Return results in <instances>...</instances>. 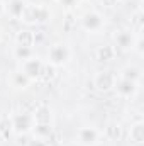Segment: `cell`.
Masks as SVG:
<instances>
[{
	"label": "cell",
	"instance_id": "6da1fadb",
	"mask_svg": "<svg viewBox=\"0 0 144 146\" xmlns=\"http://www.w3.org/2000/svg\"><path fill=\"white\" fill-rule=\"evenodd\" d=\"M70 48L66 44H53L48 51V60L53 66H61L70 60Z\"/></svg>",
	"mask_w": 144,
	"mask_h": 146
},
{
	"label": "cell",
	"instance_id": "7a4b0ae2",
	"mask_svg": "<svg viewBox=\"0 0 144 146\" xmlns=\"http://www.w3.org/2000/svg\"><path fill=\"white\" fill-rule=\"evenodd\" d=\"M10 124H12V129H14L15 133L24 134V133L32 131V127H34L36 122H34L32 114H29V112H19V114H15V115L12 117Z\"/></svg>",
	"mask_w": 144,
	"mask_h": 146
},
{
	"label": "cell",
	"instance_id": "3957f363",
	"mask_svg": "<svg viewBox=\"0 0 144 146\" xmlns=\"http://www.w3.org/2000/svg\"><path fill=\"white\" fill-rule=\"evenodd\" d=\"M22 19L26 22H44L49 19V12L48 9L39 7V5H26Z\"/></svg>",
	"mask_w": 144,
	"mask_h": 146
},
{
	"label": "cell",
	"instance_id": "277c9868",
	"mask_svg": "<svg viewBox=\"0 0 144 146\" xmlns=\"http://www.w3.org/2000/svg\"><path fill=\"white\" fill-rule=\"evenodd\" d=\"M42 70H44V63L39 60V58H29L26 61H22V70L20 72L24 73L27 78L31 80H36L39 76H42Z\"/></svg>",
	"mask_w": 144,
	"mask_h": 146
},
{
	"label": "cell",
	"instance_id": "5b68a950",
	"mask_svg": "<svg viewBox=\"0 0 144 146\" xmlns=\"http://www.w3.org/2000/svg\"><path fill=\"white\" fill-rule=\"evenodd\" d=\"M115 80L117 76L112 72H98L93 78V87L98 92H110L115 85Z\"/></svg>",
	"mask_w": 144,
	"mask_h": 146
},
{
	"label": "cell",
	"instance_id": "8992f818",
	"mask_svg": "<svg viewBox=\"0 0 144 146\" xmlns=\"http://www.w3.org/2000/svg\"><path fill=\"white\" fill-rule=\"evenodd\" d=\"M76 138H78V143L81 146H95L100 139V131L95 129L93 126H85L78 131Z\"/></svg>",
	"mask_w": 144,
	"mask_h": 146
},
{
	"label": "cell",
	"instance_id": "52a82bcc",
	"mask_svg": "<svg viewBox=\"0 0 144 146\" xmlns=\"http://www.w3.org/2000/svg\"><path fill=\"white\" fill-rule=\"evenodd\" d=\"M81 26H83V29H87V31H90V33H97V31H100L102 26H104V17H102L98 12L90 10V12H87V14L81 17Z\"/></svg>",
	"mask_w": 144,
	"mask_h": 146
},
{
	"label": "cell",
	"instance_id": "ba28073f",
	"mask_svg": "<svg viewBox=\"0 0 144 146\" xmlns=\"http://www.w3.org/2000/svg\"><path fill=\"white\" fill-rule=\"evenodd\" d=\"M114 88L117 90V94L120 97H132L136 94V90H137V82L126 80V78H119V80H115Z\"/></svg>",
	"mask_w": 144,
	"mask_h": 146
},
{
	"label": "cell",
	"instance_id": "9c48e42d",
	"mask_svg": "<svg viewBox=\"0 0 144 146\" xmlns=\"http://www.w3.org/2000/svg\"><path fill=\"white\" fill-rule=\"evenodd\" d=\"M115 44L120 49H129V48L132 49L134 48V37L127 31H120V33L115 34Z\"/></svg>",
	"mask_w": 144,
	"mask_h": 146
},
{
	"label": "cell",
	"instance_id": "30bf717a",
	"mask_svg": "<svg viewBox=\"0 0 144 146\" xmlns=\"http://www.w3.org/2000/svg\"><path fill=\"white\" fill-rule=\"evenodd\" d=\"M129 136H131V141L136 143V145H141L144 141V124L139 122H134L131 126V131H129Z\"/></svg>",
	"mask_w": 144,
	"mask_h": 146
},
{
	"label": "cell",
	"instance_id": "8fae6325",
	"mask_svg": "<svg viewBox=\"0 0 144 146\" xmlns=\"http://www.w3.org/2000/svg\"><path fill=\"white\" fill-rule=\"evenodd\" d=\"M24 9H26V3H24L22 0H10V2H9V5L5 7V10H7L12 17H15V19L22 17Z\"/></svg>",
	"mask_w": 144,
	"mask_h": 146
},
{
	"label": "cell",
	"instance_id": "7c38bea8",
	"mask_svg": "<svg viewBox=\"0 0 144 146\" xmlns=\"http://www.w3.org/2000/svg\"><path fill=\"white\" fill-rule=\"evenodd\" d=\"M32 117H34V122H36V124H39V122L49 124V122H51V110L48 109L46 106H39V107L34 110Z\"/></svg>",
	"mask_w": 144,
	"mask_h": 146
},
{
	"label": "cell",
	"instance_id": "4fadbf2b",
	"mask_svg": "<svg viewBox=\"0 0 144 146\" xmlns=\"http://www.w3.org/2000/svg\"><path fill=\"white\" fill-rule=\"evenodd\" d=\"M10 83L15 88H27L29 83H31V78H27L22 72H15V73H12V76H10Z\"/></svg>",
	"mask_w": 144,
	"mask_h": 146
},
{
	"label": "cell",
	"instance_id": "5bb4252c",
	"mask_svg": "<svg viewBox=\"0 0 144 146\" xmlns=\"http://www.w3.org/2000/svg\"><path fill=\"white\" fill-rule=\"evenodd\" d=\"M114 56H115V48L114 46H100L98 49H97V58H98V61H102V63H107L110 60H114Z\"/></svg>",
	"mask_w": 144,
	"mask_h": 146
},
{
	"label": "cell",
	"instance_id": "9a60e30c",
	"mask_svg": "<svg viewBox=\"0 0 144 146\" xmlns=\"http://www.w3.org/2000/svg\"><path fill=\"white\" fill-rule=\"evenodd\" d=\"M15 41H17V46H31L32 48V44H34V33L20 31V33H17Z\"/></svg>",
	"mask_w": 144,
	"mask_h": 146
},
{
	"label": "cell",
	"instance_id": "2e32d148",
	"mask_svg": "<svg viewBox=\"0 0 144 146\" xmlns=\"http://www.w3.org/2000/svg\"><path fill=\"white\" fill-rule=\"evenodd\" d=\"M120 78L132 80V82H139L141 80V68H137V66H126L120 72Z\"/></svg>",
	"mask_w": 144,
	"mask_h": 146
},
{
	"label": "cell",
	"instance_id": "e0dca14e",
	"mask_svg": "<svg viewBox=\"0 0 144 146\" xmlns=\"http://www.w3.org/2000/svg\"><path fill=\"white\" fill-rule=\"evenodd\" d=\"M14 54H15V58H17V60L26 61V60L32 58V48H31V46H15Z\"/></svg>",
	"mask_w": 144,
	"mask_h": 146
},
{
	"label": "cell",
	"instance_id": "ac0fdd59",
	"mask_svg": "<svg viewBox=\"0 0 144 146\" xmlns=\"http://www.w3.org/2000/svg\"><path fill=\"white\" fill-rule=\"evenodd\" d=\"M120 134H122V129H120V126L117 122H110L105 127V136L108 139H112V141H117L120 138Z\"/></svg>",
	"mask_w": 144,
	"mask_h": 146
},
{
	"label": "cell",
	"instance_id": "d6986e66",
	"mask_svg": "<svg viewBox=\"0 0 144 146\" xmlns=\"http://www.w3.org/2000/svg\"><path fill=\"white\" fill-rule=\"evenodd\" d=\"M32 131H34V136H36V138L46 139V138L51 134V124H42V122H39V124H34Z\"/></svg>",
	"mask_w": 144,
	"mask_h": 146
},
{
	"label": "cell",
	"instance_id": "ffe728a7",
	"mask_svg": "<svg viewBox=\"0 0 144 146\" xmlns=\"http://www.w3.org/2000/svg\"><path fill=\"white\" fill-rule=\"evenodd\" d=\"M61 2V5H65L66 9H73V7H76L78 5V2L80 0H59Z\"/></svg>",
	"mask_w": 144,
	"mask_h": 146
},
{
	"label": "cell",
	"instance_id": "44dd1931",
	"mask_svg": "<svg viewBox=\"0 0 144 146\" xmlns=\"http://www.w3.org/2000/svg\"><path fill=\"white\" fill-rule=\"evenodd\" d=\"M29 146H48V145H46L44 139H41V138H34V139L29 143Z\"/></svg>",
	"mask_w": 144,
	"mask_h": 146
},
{
	"label": "cell",
	"instance_id": "7402d4cb",
	"mask_svg": "<svg viewBox=\"0 0 144 146\" xmlns=\"http://www.w3.org/2000/svg\"><path fill=\"white\" fill-rule=\"evenodd\" d=\"M102 3H104L105 7H108V9H112V7H115V5L119 3V0H102Z\"/></svg>",
	"mask_w": 144,
	"mask_h": 146
},
{
	"label": "cell",
	"instance_id": "603a6c76",
	"mask_svg": "<svg viewBox=\"0 0 144 146\" xmlns=\"http://www.w3.org/2000/svg\"><path fill=\"white\" fill-rule=\"evenodd\" d=\"M134 44H136V49L143 54V37H137V41H134Z\"/></svg>",
	"mask_w": 144,
	"mask_h": 146
},
{
	"label": "cell",
	"instance_id": "cb8c5ba5",
	"mask_svg": "<svg viewBox=\"0 0 144 146\" xmlns=\"http://www.w3.org/2000/svg\"><path fill=\"white\" fill-rule=\"evenodd\" d=\"M3 12H5V5H3V2L0 0V15H3Z\"/></svg>",
	"mask_w": 144,
	"mask_h": 146
}]
</instances>
